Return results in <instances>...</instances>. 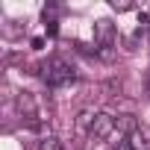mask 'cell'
<instances>
[{
	"label": "cell",
	"instance_id": "obj_1",
	"mask_svg": "<svg viewBox=\"0 0 150 150\" xmlns=\"http://www.w3.org/2000/svg\"><path fill=\"white\" fill-rule=\"evenodd\" d=\"M38 74H41V80H44L50 88H65V86H71L74 80H77L74 65H68L62 56H50L47 62H41V65H38Z\"/></svg>",
	"mask_w": 150,
	"mask_h": 150
},
{
	"label": "cell",
	"instance_id": "obj_2",
	"mask_svg": "<svg viewBox=\"0 0 150 150\" xmlns=\"http://www.w3.org/2000/svg\"><path fill=\"white\" fill-rule=\"evenodd\" d=\"M15 106H18V115L24 118V124H27L30 129H41L38 103H35V97H33L30 91H21V94H18V100H15Z\"/></svg>",
	"mask_w": 150,
	"mask_h": 150
},
{
	"label": "cell",
	"instance_id": "obj_3",
	"mask_svg": "<svg viewBox=\"0 0 150 150\" xmlns=\"http://www.w3.org/2000/svg\"><path fill=\"white\" fill-rule=\"evenodd\" d=\"M112 135H115V115H109V112H97L88 138H94V141H106V138H112Z\"/></svg>",
	"mask_w": 150,
	"mask_h": 150
},
{
	"label": "cell",
	"instance_id": "obj_4",
	"mask_svg": "<svg viewBox=\"0 0 150 150\" xmlns=\"http://www.w3.org/2000/svg\"><path fill=\"white\" fill-rule=\"evenodd\" d=\"M115 38H118V33H115V24L112 21H106V18L94 21V44L100 50H109L115 44Z\"/></svg>",
	"mask_w": 150,
	"mask_h": 150
},
{
	"label": "cell",
	"instance_id": "obj_5",
	"mask_svg": "<svg viewBox=\"0 0 150 150\" xmlns=\"http://www.w3.org/2000/svg\"><path fill=\"white\" fill-rule=\"evenodd\" d=\"M138 129V121H135V115H118L115 118V135H124V138H129L132 132Z\"/></svg>",
	"mask_w": 150,
	"mask_h": 150
},
{
	"label": "cell",
	"instance_id": "obj_6",
	"mask_svg": "<svg viewBox=\"0 0 150 150\" xmlns=\"http://www.w3.org/2000/svg\"><path fill=\"white\" fill-rule=\"evenodd\" d=\"M97 112L94 109H83L77 115V121H74V129H77V135H91V124H94Z\"/></svg>",
	"mask_w": 150,
	"mask_h": 150
},
{
	"label": "cell",
	"instance_id": "obj_7",
	"mask_svg": "<svg viewBox=\"0 0 150 150\" xmlns=\"http://www.w3.org/2000/svg\"><path fill=\"white\" fill-rule=\"evenodd\" d=\"M127 144H129L132 150H150V127H138V129L127 138Z\"/></svg>",
	"mask_w": 150,
	"mask_h": 150
},
{
	"label": "cell",
	"instance_id": "obj_8",
	"mask_svg": "<svg viewBox=\"0 0 150 150\" xmlns=\"http://www.w3.org/2000/svg\"><path fill=\"white\" fill-rule=\"evenodd\" d=\"M35 150H65V147L59 144L56 135H41V138L35 141Z\"/></svg>",
	"mask_w": 150,
	"mask_h": 150
},
{
	"label": "cell",
	"instance_id": "obj_9",
	"mask_svg": "<svg viewBox=\"0 0 150 150\" xmlns=\"http://www.w3.org/2000/svg\"><path fill=\"white\" fill-rule=\"evenodd\" d=\"M112 9H115V12H127V9H132V6H129V3H112Z\"/></svg>",
	"mask_w": 150,
	"mask_h": 150
},
{
	"label": "cell",
	"instance_id": "obj_10",
	"mask_svg": "<svg viewBox=\"0 0 150 150\" xmlns=\"http://www.w3.org/2000/svg\"><path fill=\"white\" fill-rule=\"evenodd\" d=\"M30 47H33V50H41V47H44V38H33Z\"/></svg>",
	"mask_w": 150,
	"mask_h": 150
},
{
	"label": "cell",
	"instance_id": "obj_11",
	"mask_svg": "<svg viewBox=\"0 0 150 150\" xmlns=\"http://www.w3.org/2000/svg\"><path fill=\"white\" fill-rule=\"evenodd\" d=\"M115 150H132V147H129V144H127V141H124V144H118V147H115Z\"/></svg>",
	"mask_w": 150,
	"mask_h": 150
},
{
	"label": "cell",
	"instance_id": "obj_12",
	"mask_svg": "<svg viewBox=\"0 0 150 150\" xmlns=\"http://www.w3.org/2000/svg\"><path fill=\"white\" fill-rule=\"evenodd\" d=\"M65 150H83V147H80V144H71V147H65Z\"/></svg>",
	"mask_w": 150,
	"mask_h": 150
},
{
	"label": "cell",
	"instance_id": "obj_13",
	"mask_svg": "<svg viewBox=\"0 0 150 150\" xmlns=\"http://www.w3.org/2000/svg\"><path fill=\"white\" fill-rule=\"evenodd\" d=\"M147 94H150V74H147Z\"/></svg>",
	"mask_w": 150,
	"mask_h": 150
},
{
	"label": "cell",
	"instance_id": "obj_14",
	"mask_svg": "<svg viewBox=\"0 0 150 150\" xmlns=\"http://www.w3.org/2000/svg\"><path fill=\"white\" fill-rule=\"evenodd\" d=\"M103 150H115V147H103Z\"/></svg>",
	"mask_w": 150,
	"mask_h": 150
}]
</instances>
